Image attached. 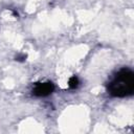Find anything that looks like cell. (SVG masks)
I'll return each mask as SVG.
<instances>
[{
	"label": "cell",
	"instance_id": "obj_1",
	"mask_svg": "<svg viewBox=\"0 0 134 134\" xmlns=\"http://www.w3.org/2000/svg\"><path fill=\"white\" fill-rule=\"evenodd\" d=\"M107 91L111 96L125 97L133 94L134 73L129 68L119 69L109 82Z\"/></svg>",
	"mask_w": 134,
	"mask_h": 134
},
{
	"label": "cell",
	"instance_id": "obj_4",
	"mask_svg": "<svg viewBox=\"0 0 134 134\" xmlns=\"http://www.w3.org/2000/svg\"><path fill=\"white\" fill-rule=\"evenodd\" d=\"M17 61H25L26 60V54H19L16 57Z\"/></svg>",
	"mask_w": 134,
	"mask_h": 134
},
{
	"label": "cell",
	"instance_id": "obj_2",
	"mask_svg": "<svg viewBox=\"0 0 134 134\" xmlns=\"http://www.w3.org/2000/svg\"><path fill=\"white\" fill-rule=\"evenodd\" d=\"M54 91V85L51 82L36 83L32 88V94L38 97H44L50 95Z\"/></svg>",
	"mask_w": 134,
	"mask_h": 134
},
{
	"label": "cell",
	"instance_id": "obj_3",
	"mask_svg": "<svg viewBox=\"0 0 134 134\" xmlns=\"http://www.w3.org/2000/svg\"><path fill=\"white\" fill-rule=\"evenodd\" d=\"M80 85V80L76 75H72L68 81V87L70 89H76Z\"/></svg>",
	"mask_w": 134,
	"mask_h": 134
}]
</instances>
